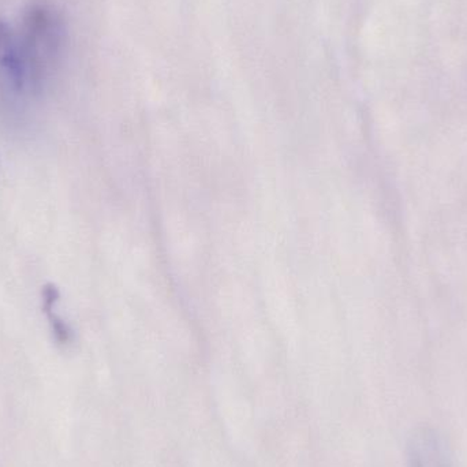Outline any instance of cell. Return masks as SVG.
I'll return each mask as SVG.
<instances>
[{
  "instance_id": "6da1fadb",
  "label": "cell",
  "mask_w": 467,
  "mask_h": 467,
  "mask_svg": "<svg viewBox=\"0 0 467 467\" xmlns=\"http://www.w3.org/2000/svg\"><path fill=\"white\" fill-rule=\"evenodd\" d=\"M16 33L36 92H38L65 55L67 41L65 19L51 3L35 0L25 8Z\"/></svg>"
},
{
  "instance_id": "7a4b0ae2",
  "label": "cell",
  "mask_w": 467,
  "mask_h": 467,
  "mask_svg": "<svg viewBox=\"0 0 467 467\" xmlns=\"http://www.w3.org/2000/svg\"><path fill=\"white\" fill-rule=\"evenodd\" d=\"M0 92L11 98L35 93L32 77L19 48L16 27L0 16Z\"/></svg>"
},
{
  "instance_id": "3957f363",
  "label": "cell",
  "mask_w": 467,
  "mask_h": 467,
  "mask_svg": "<svg viewBox=\"0 0 467 467\" xmlns=\"http://www.w3.org/2000/svg\"><path fill=\"white\" fill-rule=\"evenodd\" d=\"M59 299V287L55 283H46L43 288H41V309H43L44 315H46L47 320H48L49 328H51L55 340L60 343V345H66V343L70 342L73 334H71V329L67 323L55 312Z\"/></svg>"
}]
</instances>
